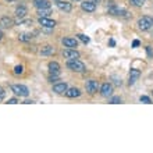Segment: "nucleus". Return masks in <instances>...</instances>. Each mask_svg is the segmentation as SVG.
I'll return each mask as SVG.
<instances>
[{
  "label": "nucleus",
  "instance_id": "26",
  "mask_svg": "<svg viewBox=\"0 0 153 153\" xmlns=\"http://www.w3.org/2000/svg\"><path fill=\"white\" fill-rule=\"evenodd\" d=\"M4 95H6V92H4V89L1 88V86H0V102H1V100L4 99Z\"/></svg>",
  "mask_w": 153,
  "mask_h": 153
},
{
  "label": "nucleus",
  "instance_id": "4",
  "mask_svg": "<svg viewBox=\"0 0 153 153\" xmlns=\"http://www.w3.org/2000/svg\"><path fill=\"white\" fill-rule=\"evenodd\" d=\"M63 56H64L65 59H68V60H75V59H79V53L76 52L75 49L67 48L64 52H63Z\"/></svg>",
  "mask_w": 153,
  "mask_h": 153
},
{
  "label": "nucleus",
  "instance_id": "34",
  "mask_svg": "<svg viewBox=\"0 0 153 153\" xmlns=\"http://www.w3.org/2000/svg\"><path fill=\"white\" fill-rule=\"evenodd\" d=\"M56 1H59V0H56Z\"/></svg>",
  "mask_w": 153,
  "mask_h": 153
},
{
  "label": "nucleus",
  "instance_id": "3",
  "mask_svg": "<svg viewBox=\"0 0 153 153\" xmlns=\"http://www.w3.org/2000/svg\"><path fill=\"white\" fill-rule=\"evenodd\" d=\"M11 91L16 93L17 96L27 97L29 95V89L27 88L25 85H13V86H11Z\"/></svg>",
  "mask_w": 153,
  "mask_h": 153
},
{
  "label": "nucleus",
  "instance_id": "29",
  "mask_svg": "<svg viewBox=\"0 0 153 153\" xmlns=\"http://www.w3.org/2000/svg\"><path fill=\"white\" fill-rule=\"evenodd\" d=\"M132 46H134V48H138V46H139V40H134Z\"/></svg>",
  "mask_w": 153,
  "mask_h": 153
},
{
  "label": "nucleus",
  "instance_id": "12",
  "mask_svg": "<svg viewBox=\"0 0 153 153\" xmlns=\"http://www.w3.org/2000/svg\"><path fill=\"white\" fill-rule=\"evenodd\" d=\"M61 42H63V45H64L65 48H70V49H74L78 46V40L73 39V38H64Z\"/></svg>",
  "mask_w": 153,
  "mask_h": 153
},
{
  "label": "nucleus",
  "instance_id": "1",
  "mask_svg": "<svg viewBox=\"0 0 153 153\" xmlns=\"http://www.w3.org/2000/svg\"><path fill=\"white\" fill-rule=\"evenodd\" d=\"M67 67H68L71 71H75V73H84L85 71V64L82 61L78 60V59H75V60H68L67 61Z\"/></svg>",
  "mask_w": 153,
  "mask_h": 153
},
{
  "label": "nucleus",
  "instance_id": "30",
  "mask_svg": "<svg viewBox=\"0 0 153 153\" xmlns=\"http://www.w3.org/2000/svg\"><path fill=\"white\" fill-rule=\"evenodd\" d=\"M114 45H116V42L113 39H110V46H114Z\"/></svg>",
  "mask_w": 153,
  "mask_h": 153
},
{
  "label": "nucleus",
  "instance_id": "20",
  "mask_svg": "<svg viewBox=\"0 0 153 153\" xmlns=\"http://www.w3.org/2000/svg\"><path fill=\"white\" fill-rule=\"evenodd\" d=\"M129 3L135 6V7H141V6L145 4V0H129Z\"/></svg>",
  "mask_w": 153,
  "mask_h": 153
},
{
  "label": "nucleus",
  "instance_id": "17",
  "mask_svg": "<svg viewBox=\"0 0 153 153\" xmlns=\"http://www.w3.org/2000/svg\"><path fill=\"white\" fill-rule=\"evenodd\" d=\"M65 96L67 97H78V96H81V91L78 88H70V89H67Z\"/></svg>",
  "mask_w": 153,
  "mask_h": 153
},
{
  "label": "nucleus",
  "instance_id": "32",
  "mask_svg": "<svg viewBox=\"0 0 153 153\" xmlns=\"http://www.w3.org/2000/svg\"><path fill=\"white\" fill-rule=\"evenodd\" d=\"M1 38H3V35H1V31H0V39H1Z\"/></svg>",
  "mask_w": 153,
  "mask_h": 153
},
{
  "label": "nucleus",
  "instance_id": "9",
  "mask_svg": "<svg viewBox=\"0 0 153 153\" xmlns=\"http://www.w3.org/2000/svg\"><path fill=\"white\" fill-rule=\"evenodd\" d=\"M13 25H14V21L10 18V17H1V20H0V28H11Z\"/></svg>",
  "mask_w": 153,
  "mask_h": 153
},
{
  "label": "nucleus",
  "instance_id": "19",
  "mask_svg": "<svg viewBox=\"0 0 153 153\" xmlns=\"http://www.w3.org/2000/svg\"><path fill=\"white\" fill-rule=\"evenodd\" d=\"M50 14V8H39L38 10V16L39 17H48Z\"/></svg>",
  "mask_w": 153,
  "mask_h": 153
},
{
  "label": "nucleus",
  "instance_id": "5",
  "mask_svg": "<svg viewBox=\"0 0 153 153\" xmlns=\"http://www.w3.org/2000/svg\"><path fill=\"white\" fill-rule=\"evenodd\" d=\"M100 93H102V96H105V97L111 96V95H113V85L109 84V82L103 84L100 88Z\"/></svg>",
  "mask_w": 153,
  "mask_h": 153
},
{
  "label": "nucleus",
  "instance_id": "13",
  "mask_svg": "<svg viewBox=\"0 0 153 153\" xmlns=\"http://www.w3.org/2000/svg\"><path fill=\"white\" fill-rule=\"evenodd\" d=\"M27 14H28V10H27V7H24V6H20V7L16 8V16H17V18H18V21L22 20Z\"/></svg>",
  "mask_w": 153,
  "mask_h": 153
},
{
  "label": "nucleus",
  "instance_id": "2",
  "mask_svg": "<svg viewBox=\"0 0 153 153\" xmlns=\"http://www.w3.org/2000/svg\"><path fill=\"white\" fill-rule=\"evenodd\" d=\"M138 27H139V29H142V31H148V29H150L153 27V18H150V17H148V16L142 17V18L138 20Z\"/></svg>",
  "mask_w": 153,
  "mask_h": 153
},
{
  "label": "nucleus",
  "instance_id": "16",
  "mask_svg": "<svg viewBox=\"0 0 153 153\" xmlns=\"http://www.w3.org/2000/svg\"><path fill=\"white\" fill-rule=\"evenodd\" d=\"M40 54L42 56H52V54H54V48L50 46V45H46V46L40 49Z\"/></svg>",
  "mask_w": 153,
  "mask_h": 153
},
{
  "label": "nucleus",
  "instance_id": "27",
  "mask_svg": "<svg viewBox=\"0 0 153 153\" xmlns=\"http://www.w3.org/2000/svg\"><path fill=\"white\" fill-rule=\"evenodd\" d=\"M7 103H8V105H16V103H18V100H17L16 97H13V99H8Z\"/></svg>",
  "mask_w": 153,
  "mask_h": 153
},
{
  "label": "nucleus",
  "instance_id": "25",
  "mask_svg": "<svg viewBox=\"0 0 153 153\" xmlns=\"http://www.w3.org/2000/svg\"><path fill=\"white\" fill-rule=\"evenodd\" d=\"M14 73H16V74H22V73H24V68H22V65H17L16 68H14Z\"/></svg>",
  "mask_w": 153,
  "mask_h": 153
},
{
  "label": "nucleus",
  "instance_id": "10",
  "mask_svg": "<svg viewBox=\"0 0 153 153\" xmlns=\"http://www.w3.org/2000/svg\"><path fill=\"white\" fill-rule=\"evenodd\" d=\"M57 7L60 8L61 11H65V13H70L71 10H73L71 3H68V1H63V0H59V1H57Z\"/></svg>",
  "mask_w": 153,
  "mask_h": 153
},
{
  "label": "nucleus",
  "instance_id": "18",
  "mask_svg": "<svg viewBox=\"0 0 153 153\" xmlns=\"http://www.w3.org/2000/svg\"><path fill=\"white\" fill-rule=\"evenodd\" d=\"M49 70H50V74H59L60 73V64L56 61H52V63H49Z\"/></svg>",
  "mask_w": 153,
  "mask_h": 153
},
{
  "label": "nucleus",
  "instance_id": "22",
  "mask_svg": "<svg viewBox=\"0 0 153 153\" xmlns=\"http://www.w3.org/2000/svg\"><path fill=\"white\" fill-rule=\"evenodd\" d=\"M76 36H78L79 40H82L84 43H89V38L86 36V35H84V33H79V35H76Z\"/></svg>",
  "mask_w": 153,
  "mask_h": 153
},
{
  "label": "nucleus",
  "instance_id": "24",
  "mask_svg": "<svg viewBox=\"0 0 153 153\" xmlns=\"http://www.w3.org/2000/svg\"><path fill=\"white\" fill-rule=\"evenodd\" d=\"M139 100H141L142 103H146V105H150V103H152L150 97H148V96H141L139 97Z\"/></svg>",
  "mask_w": 153,
  "mask_h": 153
},
{
  "label": "nucleus",
  "instance_id": "28",
  "mask_svg": "<svg viewBox=\"0 0 153 153\" xmlns=\"http://www.w3.org/2000/svg\"><path fill=\"white\" fill-rule=\"evenodd\" d=\"M146 52H148V56L149 57H153V52H152V49H150V46L146 48Z\"/></svg>",
  "mask_w": 153,
  "mask_h": 153
},
{
  "label": "nucleus",
  "instance_id": "7",
  "mask_svg": "<svg viewBox=\"0 0 153 153\" xmlns=\"http://www.w3.org/2000/svg\"><path fill=\"white\" fill-rule=\"evenodd\" d=\"M39 24L45 28H54L56 27V21L50 20L48 17H39Z\"/></svg>",
  "mask_w": 153,
  "mask_h": 153
},
{
  "label": "nucleus",
  "instance_id": "21",
  "mask_svg": "<svg viewBox=\"0 0 153 153\" xmlns=\"http://www.w3.org/2000/svg\"><path fill=\"white\" fill-rule=\"evenodd\" d=\"M31 38L32 36H29L27 33H20V35H18V39H20L21 42H28V40H31Z\"/></svg>",
  "mask_w": 153,
  "mask_h": 153
},
{
  "label": "nucleus",
  "instance_id": "33",
  "mask_svg": "<svg viewBox=\"0 0 153 153\" xmlns=\"http://www.w3.org/2000/svg\"><path fill=\"white\" fill-rule=\"evenodd\" d=\"M75 1H81V0H75Z\"/></svg>",
  "mask_w": 153,
  "mask_h": 153
},
{
  "label": "nucleus",
  "instance_id": "14",
  "mask_svg": "<svg viewBox=\"0 0 153 153\" xmlns=\"http://www.w3.org/2000/svg\"><path fill=\"white\" fill-rule=\"evenodd\" d=\"M139 76H141V71L139 70H131V73H129V85L135 84Z\"/></svg>",
  "mask_w": 153,
  "mask_h": 153
},
{
  "label": "nucleus",
  "instance_id": "8",
  "mask_svg": "<svg viewBox=\"0 0 153 153\" xmlns=\"http://www.w3.org/2000/svg\"><path fill=\"white\" fill-rule=\"evenodd\" d=\"M67 89H68V86H67V84H65V82H59V84L53 85V92L59 93V95L65 93V92H67Z\"/></svg>",
  "mask_w": 153,
  "mask_h": 153
},
{
  "label": "nucleus",
  "instance_id": "11",
  "mask_svg": "<svg viewBox=\"0 0 153 153\" xmlns=\"http://www.w3.org/2000/svg\"><path fill=\"white\" fill-rule=\"evenodd\" d=\"M81 7H82V10L86 13H93L96 10V4L92 3V1L89 0V1H84V3L81 4Z\"/></svg>",
  "mask_w": 153,
  "mask_h": 153
},
{
  "label": "nucleus",
  "instance_id": "23",
  "mask_svg": "<svg viewBox=\"0 0 153 153\" xmlns=\"http://www.w3.org/2000/svg\"><path fill=\"white\" fill-rule=\"evenodd\" d=\"M110 103H111V105H118V103H121V97H118V96L111 97V99H110Z\"/></svg>",
  "mask_w": 153,
  "mask_h": 153
},
{
  "label": "nucleus",
  "instance_id": "31",
  "mask_svg": "<svg viewBox=\"0 0 153 153\" xmlns=\"http://www.w3.org/2000/svg\"><path fill=\"white\" fill-rule=\"evenodd\" d=\"M91 1H92V3H95V4H96V3H100V0H91Z\"/></svg>",
  "mask_w": 153,
  "mask_h": 153
},
{
  "label": "nucleus",
  "instance_id": "15",
  "mask_svg": "<svg viewBox=\"0 0 153 153\" xmlns=\"http://www.w3.org/2000/svg\"><path fill=\"white\" fill-rule=\"evenodd\" d=\"M33 6L39 10V8H50L49 0H33Z\"/></svg>",
  "mask_w": 153,
  "mask_h": 153
},
{
  "label": "nucleus",
  "instance_id": "6",
  "mask_svg": "<svg viewBox=\"0 0 153 153\" xmlns=\"http://www.w3.org/2000/svg\"><path fill=\"white\" fill-rule=\"evenodd\" d=\"M85 88H86V92L89 93V95H95V93L97 92V88H99V85H97L96 81H88L86 82V85H85Z\"/></svg>",
  "mask_w": 153,
  "mask_h": 153
}]
</instances>
